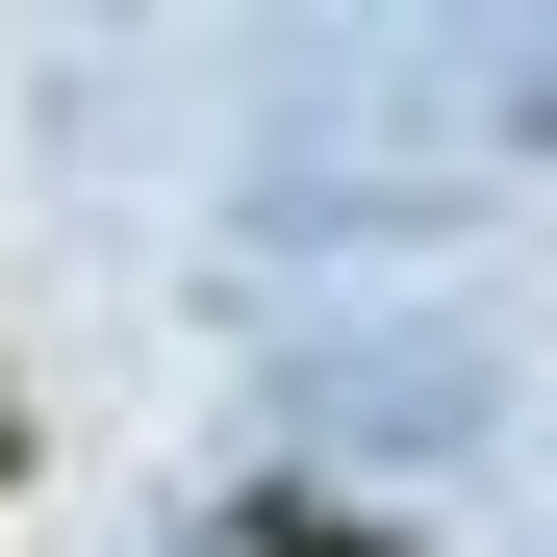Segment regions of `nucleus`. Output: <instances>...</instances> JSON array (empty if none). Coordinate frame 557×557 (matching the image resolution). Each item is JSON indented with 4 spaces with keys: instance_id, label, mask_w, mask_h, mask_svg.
Listing matches in <instances>:
<instances>
[{
    "instance_id": "nucleus-1",
    "label": "nucleus",
    "mask_w": 557,
    "mask_h": 557,
    "mask_svg": "<svg viewBox=\"0 0 557 557\" xmlns=\"http://www.w3.org/2000/svg\"><path fill=\"white\" fill-rule=\"evenodd\" d=\"M278 557H381V532H278Z\"/></svg>"
}]
</instances>
